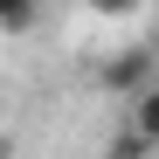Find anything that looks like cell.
Wrapping results in <instances>:
<instances>
[{
	"instance_id": "5",
	"label": "cell",
	"mask_w": 159,
	"mask_h": 159,
	"mask_svg": "<svg viewBox=\"0 0 159 159\" xmlns=\"http://www.w3.org/2000/svg\"><path fill=\"white\" fill-rule=\"evenodd\" d=\"M111 159H145V139H139V131H125V139H111Z\"/></svg>"
},
{
	"instance_id": "2",
	"label": "cell",
	"mask_w": 159,
	"mask_h": 159,
	"mask_svg": "<svg viewBox=\"0 0 159 159\" xmlns=\"http://www.w3.org/2000/svg\"><path fill=\"white\" fill-rule=\"evenodd\" d=\"M131 131H139L145 145H159V83H145L131 97Z\"/></svg>"
},
{
	"instance_id": "3",
	"label": "cell",
	"mask_w": 159,
	"mask_h": 159,
	"mask_svg": "<svg viewBox=\"0 0 159 159\" xmlns=\"http://www.w3.org/2000/svg\"><path fill=\"white\" fill-rule=\"evenodd\" d=\"M35 21H42V0H0V35H35Z\"/></svg>"
},
{
	"instance_id": "1",
	"label": "cell",
	"mask_w": 159,
	"mask_h": 159,
	"mask_svg": "<svg viewBox=\"0 0 159 159\" xmlns=\"http://www.w3.org/2000/svg\"><path fill=\"white\" fill-rule=\"evenodd\" d=\"M97 76H104V90H125V97H139V90L152 83V56H145V48H118V56L104 62Z\"/></svg>"
},
{
	"instance_id": "4",
	"label": "cell",
	"mask_w": 159,
	"mask_h": 159,
	"mask_svg": "<svg viewBox=\"0 0 159 159\" xmlns=\"http://www.w3.org/2000/svg\"><path fill=\"white\" fill-rule=\"evenodd\" d=\"M90 7H97L104 21H131V14H139V7H145V0H90Z\"/></svg>"
}]
</instances>
